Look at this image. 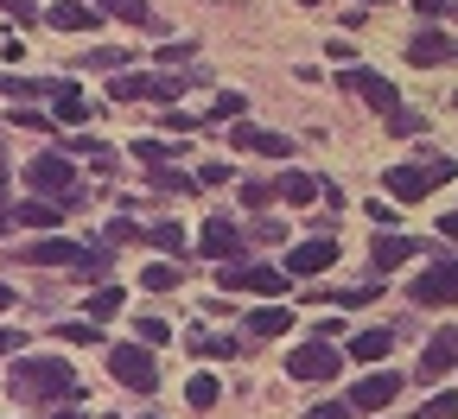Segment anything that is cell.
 I'll return each instance as SVG.
<instances>
[{
	"instance_id": "9c48e42d",
	"label": "cell",
	"mask_w": 458,
	"mask_h": 419,
	"mask_svg": "<svg viewBox=\"0 0 458 419\" xmlns=\"http://www.w3.org/2000/svg\"><path fill=\"white\" fill-rule=\"evenodd\" d=\"M198 248L223 267V261H236V255H242V229L229 222V216H210V222H204V235H198Z\"/></svg>"
},
{
	"instance_id": "8d00e7d4",
	"label": "cell",
	"mask_w": 458,
	"mask_h": 419,
	"mask_svg": "<svg viewBox=\"0 0 458 419\" xmlns=\"http://www.w3.org/2000/svg\"><path fill=\"white\" fill-rule=\"evenodd\" d=\"M89 71H128V51H89Z\"/></svg>"
},
{
	"instance_id": "f546056e",
	"label": "cell",
	"mask_w": 458,
	"mask_h": 419,
	"mask_svg": "<svg viewBox=\"0 0 458 419\" xmlns=\"http://www.w3.org/2000/svg\"><path fill=\"white\" fill-rule=\"evenodd\" d=\"M140 286H147V292H172V286H179V267H172V261H153V267L140 273Z\"/></svg>"
},
{
	"instance_id": "836d02e7",
	"label": "cell",
	"mask_w": 458,
	"mask_h": 419,
	"mask_svg": "<svg viewBox=\"0 0 458 419\" xmlns=\"http://www.w3.org/2000/svg\"><path fill=\"white\" fill-rule=\"evenodd\" d=\"M420 128H427V114H414V108H394V114H388V134H401V140L420 134Z\"/></svg>"
},
{
	"instance_id": "3957f363",
	"label": "cell",
	"mask_w": 458,
	"mask_h": 419,
	"mask_svg": "<svg viewBox=\"0 0 458 419\" xmlns=\"http://www.w3.org/2000/svg\"><path fill=\"white\" fill-rule=\"evenodd\" d=\"M108 375L134 388V394H153L159 388V363H153V349L147 343H108Z\"/></svg>"
},
{
	"instance_id": "e575fe53",
	"label": "cell",
	"mask_w": 458,
	"mask_h": 419,
	"mask_svg": "<svg viewBox=\"0 0 458 419\" xmlns=\"http://www.w3.org/2000/svg\"><path fill=\"white\" fill-rule=\"evenodd\" d=\"M242 108H249V102H242L236 89H223V96H216V114H210V122H242Z\"/></svg>"
},
{
	"instance_id": "ac0fdd59",
	"label": "cell",
	"mask_w": 458,
	"mask_h": 419,
	"mask_svg": "<svg viewBox=\"0 0 458 419\" xmlns=\"http://www.w3.org/2000/svg\"><path fill=\"white\" fill-rule=\"evenodd\" d=\"M51 114H57V122H89V102L77 96V83H51Z\"/></svg>"
},
{
	"instance_id": "603a6c76",
	"label": "cell",
	"mask_w": 458,
	"mask_h": 419,
	"mask_svg": "<svg viewBox=\"0 0 458 419\" xmlns=\"http://www.w3.org/2000/svg\"><path fill=\"white\" fill-rule=\"evenodd\" d=\"M140 242H153L159 255H185V229L179 222H140Z\"/></svg>"
},
{
	"instance_id": "d6a6232c",
	"label": "cell",
	"mask_w": 458,
	"mask_h": 419,
	"mask_svg": "<svg viewBox=\"0 0 458 419\" xmlns=\"http://www.w3.org/2000/svg\"><path fill=\"white\" fill-rule=\"evenodd\" d=\"M414 419H458V394H452V388H445V394H433Z\"/></svg>"
},
{
	"instance_id": "f907efd6",
	"label": "cell",
	"mask_w": 458,
	"mask_h": 419,
	"mask_svg": "<svg viewBox=\"0 0 458 419\" xmlns=\"http://www.w3.org/2000/svg\"><path fill=\"white\" fill-rule=\"evenodd\" d=\"M7 306H13V286H7V280H0V312H7Z\"/></svg>"
},
{
	"instance_id": "7402d4cb",
	"label": "cell",
	"mask_w": 458,
	"mask_h": 419,
	"mask_svg": "<svg viewBox=\"0 0 458 419\" xmlns=\"http://www.w3.org/2000/svg\"><path fill=\"white\" fill-rule=\"evenodd\" d=\"M280 331H293V312L286 306H261V312H249V337H280Z\"/></svg>"
},
{
	"instance_id": "ffe728a7",
	"label": "cell",
	"mask_w": 458,
	"mask_h": 419,
	"mask_svg": "<svg viewBox=\"0 0 458 419\" xmlns=\"http://www.w3.org/2000/svg\"><path fill=\"white\" fill-rule=\"evenodd\" d=\"M274 185H280V197H286V204H318V191H325L312 172H280Z\"/></svg>"
},
{
	"instance_id": "52a82bcc",
	"label": "cell",
	"mask_w": 458,
	"mask_h": 419,
	"mask_svg": "<svg viewBox=\"0 0 458 419\" xmlns=\"http://www.w3.org/2000/svg\"><path fill=\"white\" fill-rule=\"evenodd\" d=\"M337 83L351 89V96H363L376 114H394L401 108V96H394V83L388 77H376V71H337Z\"/></svg>"
},
{
	"instance_id": "1f68e13d",
	"label": "cell",
	"mask_w": 458,
	"mask_h": 419,
	"mask_svg": "<svg viewBox=\"0 0 458 419\" xmlns=\"http://www.w3.org/2000/svg\"><path fill=\"white\" fill-rule=\"evenodd\" d=\"M134 159H147V165H172V159H179V147H165V140H134Z\"/></svg>"
},
{
	"instance_id": "c3c4849f",
	"label": "cell",
	"mask_w": 458,
	"mask_h": 419,
	"mask_svg": "<svg viewBox=\"0 0 458 419\" xmlns=\"http://www.w3.org/2000/svg\"><path fill=\"white\" fill-rule=\"evenodd\" d=\"M439 235H452V242H458V210H445V216H439Z\"/></svg>"
},
{
	"instance_id": "7bdbcfd3",
	"label": "cell",
	"mask_w": 458,
	"mask_h": 419,
	"mask_svg": "<svg viewBox=\"0 0 458 419\" xmlns=\"http://www.w3.org/2000/svg\"><path fill=\"white\" fill-rule=\"evenodd\" d=\"M185 57H191V45H165V51H159V64H165V71H179Z\"/></svg>"
},
{
	"instance_id": "f5cc1de1",
	"label": "cell",
	"mask_w": 458,
	"mask_h": 419,
	"mask_svg": "<svg viewBox=\"0 0 458 419\" xmlns=\"http://www.w3.org/2000/svg\"><path fill=\"white\" fill-rule=\"evenodd\" d=\"M140 419H159V413H140Z\"/></svg>"
},
{
	"instance_id": "4316f807",
	"label": "cell",
	"mask_w": 458,
	"mask_h": 419,
	"mask_svg": "<svg viewBox=\"0 0 458 419\" xmlns=\"http://www.w3.org/2000/svg\"><path fill=\"white\" fill-rule=\"evenodd\" d=\"M274 191H280L274 178H242V185H236V197H242L249 210H267V204H274Z\"/></svg>"
},
{
	"instance_id": "60d3db41",
	"label": "cell",
	"mask_w": 458,
	"mask_h": 419,
	"mask_svg": "<svg viewBox=\"0 0 458 419\" xmlns=\"http://www.w3.org/2000/svg\"><path fill=\"white\" fill-rule=\"evenodd\" d=\"M108 242H140V222H128V216L108 222Z\"/></svg>"
},
{
	"instance_id": "9a60e30c",
	"label": "cell",
	"mask_w": 458,
	"mask_h": 419,
	"mask_svg": "<svg viewBox=\"0 0 458 419\" xmlns=\"http://www.w3.org/2000/svg\"><path fill=\"white\" fill-rule=\"evenodd\" d=\"M45 26L51 32H96L102 20H96V7H83V0H57V7L45 13Z\"/></svg>"
},
{
	"instance_id": "7dc6e473",
	"label": "cell",
	"mask_w": 458,
	"mask_h": 419,
	"mask_svg": "<svg viewBox=\"0 0 458 419\" xmlns=\"http://www.w3.org/2000/svg\"><path fill=\"white\" fill-rule=\"evenodd\" d=\"M20 343H26V331H0V356H13Z\"/></svg>"
},
{
	"instance_id": "f6af8a7d",
	"label": "cell",
	"mask_w": 458,
	"mask_h": 419,
	"mask_svg": "<svg viewBox=\"0 0 458 419\" xmlns=\"http://www.w3.org/2000/svg\"><path fill=\"white\" fill-rule=\"evenodd\" d=\"M198 185H229V165H198Z\"/></svg>"
},
{
	"instance_id": "db71d44e",
	"label": "cell",
	"mask_w": 458,
	"mask_h": 419,
	"mask_svg": "<svg viewBox=\"0 0 458 419\" xmlns=\"http://www.w3.org/2000/svg\"><path fill=\"white\" fill-rule=\"evenodd\" d=\"M363 7H376V0H363Z\"/></svg>"
},
{
	"instance_id": "bcb514c9",
	"label": "cell",
	"mask_w": 458,
	"mask_h": 419,
	"mask_svg": "<svg viewBox=\"0 0 458 419\" xmlns=\"http://www.w3.org/2000/svg\"><path fill=\"white\" fill-rule=\"evenodd\" d=\"M420 7V20H439V13H452V0H414Z\"/></svg>"
},
{
	"instance_id": "e0dca14e",
	"label": "cell",
	"mask_w": 458,
	"mask_h": 419,
	"mask_svg": "<svg viewBox=\"0 0 458 419\" xmlns=\"http://www.w3.org/2000/svg\"><path fill=\"white\" fill-rule=\"evenodd\" d=\"M108 96H114V102H140V96H159V77H147V71H114V77H108Z\"/></svg>"
},
{
	"instance_id": "b9f144b4",
	"label": "cell",
	"mask_w": 458,
	"mask_h": 419,
	"mask_svg": "<svg viewBox=\"0 0 458 419\" xmlns=\"http://www.w3.org/2000/svg\"><path fill=\"white\" fill-rule=\"evenodd\" d=\"M369 222H382V235H394V222H401V216H394V210L376 197V204H369Z\"/></svg>"
},
{
	"instance_id": "7a4b0ae2",
	"label": "cell",
	"mask_w": 458,
	"mask_h": 419,
	"mask_svg": "<svg viewBox=\"0 0 458 419\" xmlns=\"http://www.w3.org/2000/svg\"><path fill=\"white\" fill-rule=\"evenodd\" d=\"M26 185L45 197V204H57V210H71V204H83V191H77V172H71V153H38L32 165H26Z\"/></svg>"
},
{
	"instance_id": "8fae6325",
	"label": "cell",
	"mask_w": 458,
	"mask_h": 419,
	"mask_svg": "<svg viewBox=\"0 0 458 419\" xmlns=\"http://www.w3.org/2000/svg\"><path fill=\"white\" fill-rule=\"evenodd\" d=\"M414 255H427V242H414V235H376L369 267H376V273H394V267H408Z\"/></svg>"
},
{
	"instance_id": "ee69618b",
	"label": "cell",
	"mask_w": 458,
	"mask_h": 419,
	"mask_svg": "<svg viewBox=\"0 0 458 419\" xmlns=\"http://www.w3.org/2000/svg\"><path fill=\"white\" fill-rule=\"evenodd\" d=\"M0 7H7V13H13V20H45V13H38V7H32V0H0Z\"/></svg>"
},
{
	"instance_id": "44dd1931",
	"label": "cell",
	"mask_w": 458,
	"mask_h": 419,
	"mask_svg": "<svg viewBox=\"0 0 458 419\" xmlns=\"http://www.w3.org/2000/svg\"><path fill=\"white\" fill-rule=\"evenodd\" d=\"M388 349H394V331H357V337H351V356H357V363H388Z\"/></svg>"
},
{
	"instance_id": "681fc988",
	"label": "cell",
	"mask_w": 458,
	"mask_h": 419,
	"mask_svg": "<svg viewBox=\"0 0 458 419\" xmlns=\"http://www.w3.org/2000/svg\"><path fill=\"white\" fill-rule=\"evenodd\" d=\"M51 419H83V406H57V413H51Z\"/></svg>"
},
{
	"instance_id": "5b68a950",
	"label": "cell",
	"mask_w": 458,
	"mask_h": 419,
	"mask_svg": "<svg viewBox=\"0 0 458 419\" xmlns=\"http://www.w3.org/2000/svg\"><path fill=\"white\" fill-rule=\"evenodd\" d=\"M337 369H344V349L337 343H318V337L286 356V375H293V381H331Z\"/></svg>"
},
{
	"instance_id": "cb8c5ba5",
	"label": "cell",
	"mask_w": 458,
	"mask_h": 419,
	"mask_svg": "<svg viewBox=\"0 0 458 419\" xmlns=\"http://www.w3.org/2000/svg\"><path fill=\"white\" fill-rule=\"evenodd\" d=\"M128 306V292L122 286H96L89 292V324H102V318H114V312H122Z\"/></svg>"
},
{
	"instance_id": "8992f818",
	"label": "cell",
	"mask_w": 458,
	"mask_h": 419,
	"mask_svg": "<svg viewBox=\"0 0 458 419\" xmlns=\"http://www.w3.org/2000/svg\"><path fill=\"white\" fill-rule=\"evenodd\" d=\"M325 267H337V235H312V242L286 248V261H280V273H293V280H312Z\"/></svg>"
},
{
	"instance_id": "83f0119b",
	"label": "cell",
	"mask_w": 458,
	"mask_h": 419,
	"mask_svg": "<svg viewBox=\"0 0 458 419\" xmlns=\"http://www.w3.org/2000/svg\"><path fill=\"white\" fill-rule=\"evenodd\" d=\"M0 96H20V102H32V96H51V83H32V77L0 71Z\"/></svg>"
},
{
	"instance_id": "4dcf8cb0",
	"label": "cell",
	"mask_w": 458,
	"mask_h": 419,
	"mask_svg": "<svg viewBox=\"0 0 458 419\" xmlns=\"http://www.w3.org/2000/svg\"><path fill=\"white\" fill-rule=\"evenodd\" d=\"M198 178H185L179 165H153V191H191Z\"/></svg>"
},
{
	"instance_id": "4fadbf2b",
	"label": "cell",
	"mask_w": 458,
	"mask_h": 419,
	"mask_svg": "<svg viewBox=\"0 0 458 419\" xmlns=\"http://www.w3.org/2000/svg\"><path fill=\"white\" fill-rule=\"evenodd\" d=\"M414 298H420V306H452V298H458V261H439L433 273H420Z\"/></svg>"
},
{
	"instance_id": "6da1fadb",
	"label": "cell",
	"mask_w": 458,
	"mask_h": 419,
	"mask_svg": "<svg viewBox=\"0 0 458 419\" xmlns=\"http://www.w3.org/2000/svg\"><path fill=\"white\" fill-rule=\"evenodd\" d=\"M7 388H13V400H26V406H71V400L83 394V388H77V369L64 363V356H26V363H13Z\"/></svg>"
},
{
	"instance_id": "30bf717a",
	"label": "cell",
	"mask_w": 458,
	"mask_h": 419,
	"mask_svg": "<svg viewBox=\"0 0 458 419\" xmlns=\"http://www.w3.org/2000/svg\"><path fill=\"white\" fill-rule=\"evenodd\" d=\"M229 147L261 153V159H286V153H293V140H286V134H267V128H249V122H229Z\"/></svg>"
},
{
	"instance_id": "d4e9b609",
	"label": "cell",
	"mask_w": 458,
	"mask_h": 419,
	"mask_svg": "<svg viewBox=\"0 0 458 419\" xmlns=\"http://www.w3.org/2000/svg\"><path fill=\"white\" fill-rule=\"evenodd\" d=\"M102 13L122 20V26H159V20L147 13V0H102Z\"/></svg>"
},
{
	"instance_id": "ab89813d",
	"label": "cell",
	"mask_w": 458,
	"mask_h": 419,
	"mask_svg": "<svg viewBox=\"0 0 458 419\" xmlns=\"http://www.w3.org/2000/svg\"><path fill=\"white\" fill-rule=\"evenodd\" d=\"M306 419H351V400H325V406H312Z\"/></svg>"
},
{
	"instance_id": "484cf974",
	"label": "cell",
	"mask_w": 458,
	"mask_h": 419,
	"mask_svg": "<svg viewBox=\"0 0 458 419\" xmlns=\"http://www.w3.org/2000/svg\"><path fill=\"white\" fill-rule=\"evenodd\" d=\"M216 394H223V381H216V375H191V381H185V400H191L198 413H210V406H216Z\"/></svg>"
},
{
	"instance_id": "f35d334b",
	"label": "cell",
	"mask_w": 458,
	"mask_h": 419,
	"mask_svg": "<svg viewBox=\"0 0 458 419\" xmlns=\"http://www.w3.org/2000/svg\"><path fill=\"white\" fill-rule=\"evenodd\" d=\"M159 128H165V134H191L198 122H191V114H179V108H165V114H159Z\"/></svg>"
},
{
	"instance_id": "816d5d0a",
	"label": "cell",
	"mask_w": 458,
	"mask_h": 419,
	"mask_svg": "<svg viewBox=\"0 0 458 419\" xmlns=\"http://www.w3.org/2000/svg\"><path fill=\"white\" fill-rule=\"evenodd\" d=\"M7 222H13V216H0V235H7Z\"/></svg>"
},
{
	"instance_id": "277c9868",
	"label": "cell",
	"mask_w": 458,
	"mask_h": 419,
	"mask_svg": "<svg viewBox=\"0 0 458 419\" xmlns=\"http://www.w3.org/2000/svg\"><path fill=\"white\" fill-rule=\"evenodd\" d=\"M216 286H223V292H261V298H280L286 286H293V273H280V267H261V261H255V267H236V261H223V267H216Z\"/></svg>"
},
{
	"instance_id": "d590c367",
	"label": "cell",
	"mask_w": 458,
	"mask_h": 419,
	"mask_svg": "<svg viewBox=\"0 0 458 419\" xmlns=\"http://www.w3.org/2000/svg\"><path fill=\"white\" fill-rule=\"evenodd\" d=\"M57 337H64V343H77V349L102 343V331H96V324H57Z\"/></svg>"
},
{
	"instance_id": "d6986e66",
	"label": "cell",
	"mask_w": 458,
	"mask_h": 419,
	"mask_svg": "<svg viewBox=\"0 0 458 419\" xmlns=\"http://www.w3.org/2000/svg\"><path fill=\"white\" fill-rule=\"evenodd\" d=\"M13 222H26V229H57V222H64V210H57V204H45V197H26V204H13Z\"/></svg>"
},
{
	"instance_id": "5bb4252c",
	"label": "cell",
	"mask_w": 458,
	"mask_h": 419,
	"mask_svg": "<svg viewBox=\"0 0 458 419\" xmlns=\"http://www.w3.org/2000/svg\"><path fill=\"white\" fill-rule=\"evenodd\" d=\"M445 369H458V331H439V337L420 349V381H427V388H433Z\"/></svg>"
},
{
	"instance_id": "ba28073f",
	"label": "cell",
	"mask_w": 458,
	"mask_h": 419,
	"mask_svg": "<svg viewBox=\"0 0 458 419\" xmlns=\"http://www.w3.org/2000/svg\"><path fill=\"white\" fill-rule=\"evenodd\" d=\"M382 185H388L394 204H420V197L433 191V172H427V165H388V172H382Z\"/></svg>"
},
{
	"instance_id": "f1b7e54d",
	"label": "cell",
	"mask_w": 458,
	"mask_h": 419,
	"mask_svg": "<svg viewBox=\"0 0 458 419\" xmlns=\"http://www.w3.org/2000/svg\"><path fill=\"white\" fill-rule=\"evenodd\" d=\"M134 343L159 349V343H172V324H165V318H134Z\"/></svg>"
},
{
	"instance_id": "7c38bea8",
	"label": "cell",
	"mask_w": 458,
	"mask_h": 419,
	"mask_svg": "<svg viewBox=\"0 0 458 419\" xmlns=\"http://www.w3.org/2000/svg\"><path fill=\"white\" fill-rule=\"evenodd\" d=\"M394 394H401V375L382 369V375H363V381L351 388V406H357V413H382V406H394Z\"/></svg>"
},
{
	"instance_id": "74e56055",
	"label": "cell",
	"mask_w": 458,
	"mask_h": 419,
	"mask_svg": "<svg viewBox=\"0 0 458 419\" xmlns=\"http://www.w3.org/2000/svg\"><path fill=\"white\" fill-rule=\"evenodd\" d=\"M427 172H433V185H452V178H458V165H452L445 153H433V159H427Z\"/></svg>"
},
{
	"instance_id": "2e32d148",
	"label": "cell",
	"mask_w": 458,
	"mask_h": 419,
	"mask_svg": "<svg viewBox=\"0 0 458 419\" xmlns=\"http://www.w3.org/2000/svg\"><path fill=\"white\" fill-rule=\"evenodd\" d=\"M408 57H414V64H445V57H458V45L445 32H414L408 38Z\"/></svg>"
}]
</instances>
